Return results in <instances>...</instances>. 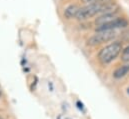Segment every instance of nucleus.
<instances>
[{
	"label": "nucleus",
	"mask_w": 129,
	"mask_h": 119,
	"mask_svg": "<svg viewBox=\"0 0 129 119\" xmlns=\"http://www.w3.org/2000/svg\"><path fill=\"white\" fill-rule=\"evenodd\" d=\"M127 93H128V94H129V87H128V88H127Z\"/></svg>",
	"instance_id": "nucleus-11"
},
{
	"label": "nucleus",
	"mask_w": 129,
	"mask_h": 119,
	"mask_svg": "<svg viewBox=\"0 0 129 119\" xmlns=\"http://www.w3.org/2000/svg\"><path fill=\"white\" fill-rule=\"evenodd\" d=\"M77 105H79V106H78V108H79V109H82V108H83V104H82V103L80 104V102H79V101L77 102Z\"/></svg>",
	"instance_id": "nucleus-10"
},
{
	"label": "nucleus",
	"mask_w": 129,
	"mask_h": 119,
	"mask_svg": "<svg viewBox=\"0 0 129 119\" xmlns=\"http://www.w3.org/2000/svg\"><path fill=\"white\" fill-rule=\"evenodd\" d=\"M128 72H129V64H125V65H122V66L118 67L113 72V77L116 78V79H119V78H122L125 75H127Z\"/></svg>",
	"instance_id": "nucleus-7"
},
{
	"label": "nucleus",
	"mask_w": 129,
	"mask_h": 119,
	"mask_svg": "<svg viewBox=\"0 0 129 119\" xmlns=\"http://www.w3.org/2000/svg\"><path fill=\"white\" fill-rule=\"evenodd\" d=\"M115 36H116L115 30H111V31H97L93 36H91L87 40V44L89 46H96V45L102 44L104 42H108V41L112 40L113 38H115Z\"/></svg>",
	"instance_id": "nucleus-3"
},
{
	"label": "nucleus",
	"mask_w": 129,
	"mask_h": 119,
	"mask_svg": "<svg viewBox=\"0 0 129 119\" xmlns=\"http://www.w3.org/2000/svg\"><path fill=\"white\" fill-rule=\"evenodd\" d=\"M113 8H114V5L111 2L88 4V5L80 8L76 18L79 19V20H85V19H88V18H91V17L95 16L98 13L112 12Z\"/></svg>",
	"instance_id": "nucleus-1"
},
{
	"label": "nucleus",
	"mask_w": 129,
	"mask_h": 119,
	"mask_svg": "<svg viewBox=\"0 0 129 119\" xmlns=\"http://www.w3.org/2000/svg\"><path fill=\"white\" fill-rule=\"evenodd\" d=\"M116 11H112V12H106L103 13L102 15H100L99 17H97L95 20V24L96 26H101L103 24H106L114 19H116Z\"/></svg>",
	"instance_id": "nucleus-5"
},
{
	"label": "nucleus",
	"mask_w": 129,
	"mask_h": 119,
	"mask_svg": "<svg viewBox=\"0 0 129 119\" xmlns=\"http://www.w3.org/2000/svg\"><path fill=\"white\" fill-rule=\"evenodd\" d=\"M83 2L88 4H95V3H104V2H109V0H82Z\"/></svg>",
	"instance_id": "nucleus-8"
},
{
	"label": "nucleus",
	"mask_w": 129,
	"mask_h": 119,
	"mask_svg": "<svg viewBox=\"0 0 129 119\" xmlns=\"http://www.w3.org/2000/svg\"><path fill=\"white\" fill-rule=\"evenodd\" d=\"M129 22L124 18H116L106 24H103L101 26H97L96 31H111V30L118 29V28H124L128 26Z\"/></svg>",
	"instance_id": "nucleus-4"
},
{
	"label": "nucleus",
	"mask_w": 129,
	"mask_h": 119,
	"mask_svg": "<svg viewBox=\"0 0 129 119\" xmlns=\"http://www.w3.org/2000/svg\"><path fill=\"white\" fill-rule=\"evenodd\" d=\"M80 10V7L77 5H69L68 7H66L64 10V16L67 19H71V18H75L77 17V14Z\"/></svg>",
	"instance_id": "nucleus-6"
},
{
	"label": "nucleus",
	"mask_w": 129,
	"mask_h": 119,
	"mask_svg": "<svg viewBox=\"0 0 129 119\" xmlns=\"http://www.w3.org/2000/svg\"><path fill=\"white\" fill-rule=\"evenodd\" d=\"M0 94H1V90H0Z\"/></svg>",
	"instance_id": "nucleus-12"
},
{
	"label": "nucleus",
	"mask_w": 129,
	"mask_h": 119,
	"mask_svg": "<svg viewBox=\"0 0 129 119\" xmlns=\"http://www.w3.org/2000/svg\"><path fill=\"white\" fill-rule=\"evenodd\" d=\"M122 55H129V45L123 50V52H122Z\"/></svg>",
	"instance_id": "nucleus-9"
},
{
	"label": "nucleus",
	"mask_w": 129,
	"mask_h": 119,
	"mask_svg": "<svg viewBox=\"0 0 129 119\" xmlns=\"http://www.w3.org/2000/svg\"><path fill=\"white\" fill-rule=\"evenodd\" d=\"M122 46L119 42H113L105 47H103L99 53H98V58L103 64H108L112 62L121 52Z\"/></svg>",
	"instance_id": "nucleus-2"
}]
</instances>
